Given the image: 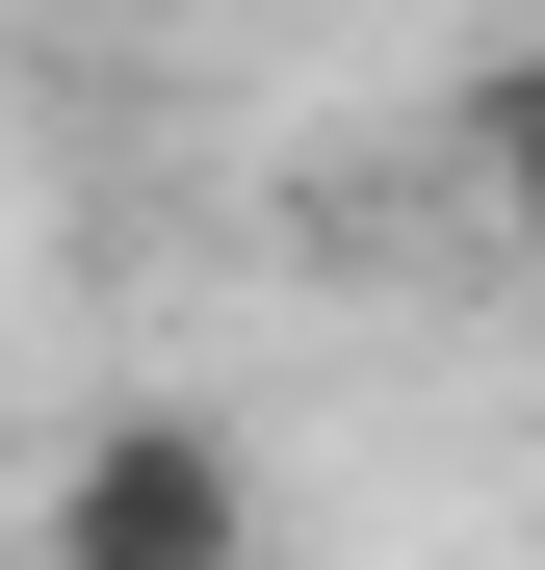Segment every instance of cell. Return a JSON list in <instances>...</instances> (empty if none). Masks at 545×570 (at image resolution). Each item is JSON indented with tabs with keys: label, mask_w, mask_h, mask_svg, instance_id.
Returning <instances> with one entry per match:
<instances>
[{
	"label": "cell",
	"mask_w": 545,
	"mask_h": 570,
	"mask_svg": "<svg viewBox=\"0 0 545 570\" xmlns=\"http://www.w3.org/2000/svg\"><path fill=\"white\" fill-rule=\"evenodd\" d=\"M27 570H260V441H234V415H182V390L78 415V441H52V493H27Z\"/></svg>",
	"instance_id": "obj_1"
},
{
	"label": "cell",
	"mask_w": 545,
	"mask_h": 570,
	"mask_svg": "<svg viewBox=\"0 0 545 570\" xmlns=\"http://www.w3.org/2000/svg\"><path fill=\"white\" fill-rule=\"evenodd\" d=\"M441 208L545 285V27H519V52H468V105H441Z\"/></svg>",
	"instance_id": "obj_2"
}]
</instances>
